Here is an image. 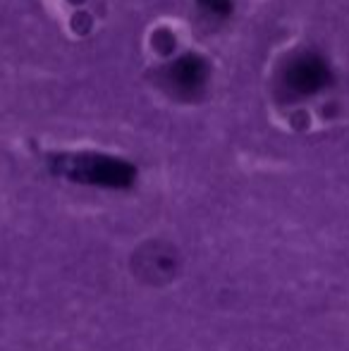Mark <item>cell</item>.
Segmentation results:
<instances>
[{"label": "cell", "instance_id": "2", "mask_svg": "<svg viewBox=\"0 0 349 351\" xmlns=\"http://www.w3.org/2000/svg\"><path fill=\"white\" fill-rule=\"evenodd\" d=\"M330 84V67L316 53H304L289 60L282 72V86L289 96L306 98L323 91Z\"/></svg>", "mask_w": 349, "mask_h": 351}, {"label": "cell", "instance_id": "4", "mask_svg": "<svg viewBox=\"0 0 349 351\" xmlns=\"http://www.w3.org/2000/svg\"><path fill=\"white\" fill-rule=\"evenodd\" d=\"M196 3H199L206 12L215 14V17H228V14H232V8H234L232 0H196Z\"/></svg>", "mask_w": 349, "mask_h": 351}, {"label": "cell", "instance_id": "1", "mask_svg": "<svg viewBox=\"0 0 349 351\" xmlns=\"http://www.w3.org/2000/svg\"><path fill=\"white\" fill-rule=\"evenodd\" d=\"M62 175L75 182H84L93 186H127L134 180V167L125 160L110 156H96V153H82V156H62L58 160Z\"/></svg>", "mask_w": 349, "mask_h": 351}, {"label": "cell", "instance_id": "3", "mask_svg": "<svg viewBox=\"0 0 349 351\" xmlns=\"http://www.w3.org/2000/svg\"><path fill=\"white\" fill-rule=\"evenodd\" d=\"M208 79V65H206L204 58L199 56H182L177 58L173 65L168 67V82L177 93H191L201 91Z\"/></svg>", "mask_w": 349, "mask_h": 351}]
</instances>
